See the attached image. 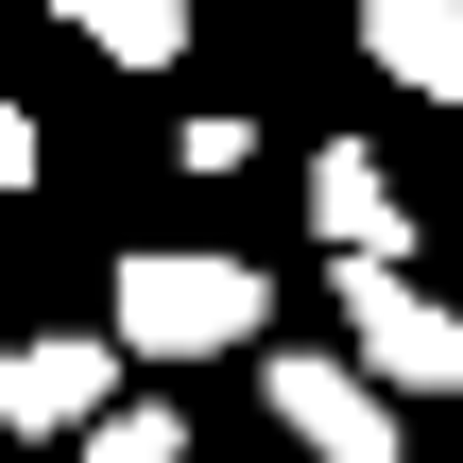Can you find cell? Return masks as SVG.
<instances>
[{
    "label": "cell",
    "mask_w": 463,
    "mask_h": 463,
    "mask_svg": "<svg viewBox=\"0 0 463 463\" xmlns=\"http://www.w3.org/2000/svg\"><path fill=\"white\" fill-rule=\"evenodd\" d=\"M258 258H206V241H137L120 258V344L155 361V378H206V361H241L258 344Z\"/></svg>",
    "instance_id": "cell-1"
},
{
    "label": "cell",
    "mask_w": 463,
    "mask_h": 463,
    "mask_svg": "<svg viewBox=\"0 0 463 463\" xmlns=\"http://www.w3.org/2000/svg\"><path fill=\"white\" fill-rule=\"evenodd\" d=\"M326 275H344V344H361L395 395H447L463 378V309L412 275V258H326Z\"/></svg>",
    "instance_id": "cell-2"
},
{
    "label": "cell",
    "mask_w": 463,
    "mask_h": 463,
    "mask_svg": "<svg viewBox=\"0 0 463 463\" xmlns=\"http://www.w3.org/2000/svg\"><path fill=\"white\" fill-rule=\"evenodd\" d=\"M258 395L292 412V447H309V463H395V378H378L361 344H275Z\"/></svg>",
    "instance_id": "cell-3"
},
{
    "label": "cell",
    "mask_w": 463,
    "mask_h": 463,
    "mask_svg": "<svg viewBox=\"0 0 463 463\" xmlns=\"http://www.w3.org/2000/svg\"><path fill=\"white\" fill-rule=\"evenodd\" d=\"M120 378H155L120 326H103V344H69V326H52V344H17V361H0V430H17V447H86V430L120 412Z\"/></svg>",
    "instance_id": "cell-4"
},
{
    "label": "cell",
    "mask_w": 463,
    "mask_h": 463,
    "mask_svg": "<svg viewBox=\"0 0 463 463\" xmlns=\"http://www.w3.org/2000/svg\"><path fill=\"white\" fill-rule=\"evenodd\" d=\"M309 241H326V258H412V206H395V172H378L361 137L309 155Z\"/></svg>",
    "instance_id": "cell-5"
},
{
    "label": "cell",
    "mask_w": 463,
    "mask_h": 463,
    "mask_svg": "<svg viewBox=\"0 0 463 463\" xmlns=\"http://www.w3.org/2000/svg\"><path fill=\"white\" fill-rule=\"evenodd\" d=\"M361 69L412 103H463V0H361Z\"/></svg>",
    "instance_id": "cell-6"
},
{
    "label": "cell",
    "mask_w": 463,
    "mask_h": 463,
    "mask_svg": "<svg viewBox=\"0 0 463 463\" xmlns=\"http://www.w3.org/2000/svg\"><path fill=\"white\" fill-rule=\"evenodd\" d=\"M52 17H69L103 69H172V52H189V0H52Z\"/></svg>",
    "instance_id": "cell-7"
},
{
    "label": "cell",
    "mask_w": 463,
    "mask_h": 463,
    "mask_svg": "<svg viewBox=\"0 0 463 463\" xmlns=\"http://www.w3.org/2000/svg\"><path fill=\"white\" fill-rule=\"evenodd\" d=\"M86 463H189V430H172V395H120V412L86 430Z\"/></svg>",
    "instance_id": "cell-8"
},
{
    "label": "cell",
    "mask_w": 463,
    "mask_h": 463,
    "mask_svg": "<svg viewBox=\"0 0 463 463\" xmlns=\"http://www.w3.org/2000/svg\"><path fill=\"white\" fill-rule=\"evenodd\" d=\"M172 155H189V172H241V155H258V120H241V103H189V137H172Z\"/></svg>",
    "instance_id": "cell-9"
}]
</instances>
